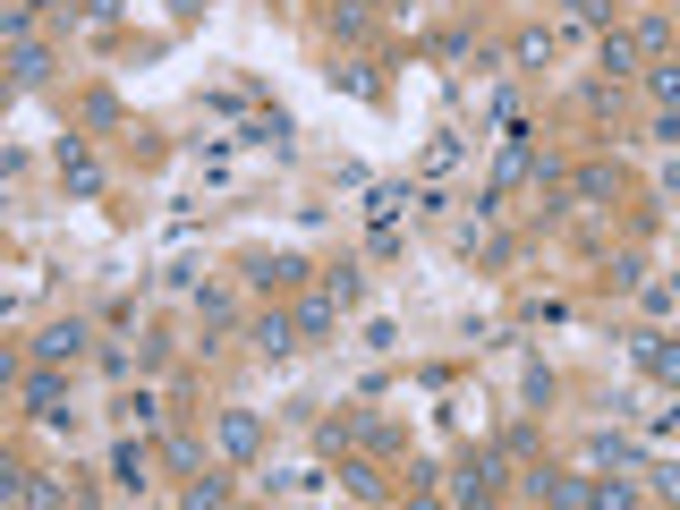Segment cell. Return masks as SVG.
<instances>
[{
  "mask_svg": "<svg viewBox=\"0 0 680 510\" xmlns=\"http://www.w3.org/2000/svg\"><path fill=\"white\" fill-rule=\"evenodd\" d=\"M604 68L629 77V68H638V34H604Z\"/></svg>",
  "mask_w": 680,
  "mask_h": 510,
  "instance_id": "cell-10",
  "label": "cell"
},
{
  "mask_svg": "<svg viewBox=\"0 0 680 510\" xmlns=\"http://www.w3.org/2000/svg\"><path fill=\"white\" fill-rule=\"evenodd\" d=\"M26 9H52V0H26Z\"/></svg>",
  "mask_w": 680,
  "mask_h": 510,
  "instance_id": "cell-18",
  "label": "cell"
},
{
  "mask_svg": "<svg viewBox=\"0 0 680 510\" xmlns=\"http://www.w3.org/2000/svg\"><path fill=\"white\" fill-rule=\"evenodd\" d=\"M341 477H349V494H366V502H375V494H383V477H375V468H366V459H349V468H341Z\"/></svg>",
  "mask_w": 680,
  "mask_h": 510,
  "instance_id": "cell-15",
  "label": "cell"
},
{
  "mask_svg": "<svg viewBox=\"0 0 680 510\" xmlns=\"http://www.w3.org/2000/svg\"><path fill=\"white\" fill-rule=\"evenodd\" d=\"M290 332H298L290 315H264V323H256V350H264V357H281V350H298Z\"/></svg>",
  "mask_w": 680,
  "mask_h": 510,
  "instance_id": "cell-9",
  "label": "cell"
},
{
  "mask_svg": "<svg viewBox=\"0 0 680 510\" xmlns=\"http://www.w3.org/2000/svg\"><path fill=\"white\" fill-rule=\"evenodd\" d=\"M570 196H579V204H604V196H613V170H604V162H587V170H579V188H570Z\"/></svg>",
  "mask_w": 680,
  "mask_h": 510,
  "instance_id": "cell-11",
  "label": "cell"
},
{
  "mask_svg": "<svg viewBox=\"0 0 680 510\" xmlns=\"http://www.w3.org/2000/svg\"><path fill=\"white\" fill-rule=\"evenodd\" d=\"M111 477H120V485H145V451L129 443V451H120V459H111Z\"/></svg>",
  "mask_w": 680,
  "mask_h": 510,
  "instance_id": "cell-16",
  "label": "cell"
},
{
  "mask_svg": "<svg viewBox=\"0 0 680 510\" xmlns=\"http://www.w3.org/2000/svg\"><path fill=\"white\" fill-rule=\"evenodd\" d=\"M60 400H68V382H60V366H34V375H26V409H34V417H68Z\"/></svg>",
  "mask_w": 680,
  "mask_h": 510,
  "instance_id": "cell-4",
  "label": "cell"
},
{
  "mask_svg": "<svg viewBox=\"0 0 680 510\" xmlns=\"http://www.w3.org/2000/svg\"><path fill=\"white\" fill-rule=\"evenodd\" d=\"M9 68H18V86H43V77H52V52H34V43H18V60H9Z\"/></svg>",
  "mask_w": 680,
  "mask_h": 510,
  "instance_id": "cell-12",
  "label": "cell"
},
{
  "mask_svg": "<svg viewBox=\"0 0 680 510\" xmlns=\"http://www.w3.org/2000/svg\"><path fill=\"white\" fill-rule=\"evenodd\" d=\"M332 323H341V298H298V332L306 341H324Z\"/></svg>",
  "mask_w": 680,
  "mask_h": 510,
  "instance_id": "cell-7",
  "label": "cell"
},
{
  "mask_svg": "<svg viewBox=\"0 0 680 510\" xmlns=\"http://www.w3.org/2000/svg\"><path fill=\"white\" fill-rule=\"evenodd\" d=\"M256 281L264 289H298L306 281V255H256Z\"/></svg>",
  "mask_w": 680,
  "mask_h": 510,
  "instance_id": "cell-6",
  "label": "cell"
},
{
  "mask_svg": "<svg viewBox=\"0 0 680 510\" xmlns=\"http://www.w3.org/2000/svg\"><path fill=\"white\" fill-rule=\"evenodd\" d=\"M213 434H222V451H230V459H256V443H264V417H256V409H230L222 425H213Z\"/></svg>",
  "mask_w": 680,
  "mask_h": 510,
  "instance_id": "cell-1",
  "label": "cell"
},
{
  "mask_svg": "<svg viewBox=\"0 0 680 510\" xmlns=\"http://www.w3.org/2000/svg\"><path fill=\"white\" fill-rule=\"evenodd\" d=\"M638 357H647L664 382H680V341H655V332H647V341H638Z\"/></svg>",
  "mask_w": 680,
  "mask_h": 510,
  "instance_id": "cell-8",
  "label": "cell"
},
{
  "mask_svg": "<svg viewBox=\"0 0 680 510\" xmlns=\"http://www.w3.org/2000/svg\"><path fill=\"white\" fill-rule=\"evenodd\" d=\"M647 95L664 102V111H672V102H680V68H672V60H655V68H647Z\"/></svg>",
  "mask_w": 680,
  "mask_h": 510,
  "instance_id": "cell-13",
  "label": "cell"
},
{
  "mask_svg": "<svg viewBox=\"0 0 680 510\" xmlns=\"http://www.w3.org/2000/svg\"><path fill=\"white\" fill-rule=\"evenodd\" d=\"M77 350H86V323H43V341H34V366H68Z\"/></svg>",
  "mask_w": 680,
  "mask_h": 510,
  "instance_id": "cell-2",
  "label": "cell"
},
{
  "mask_svg": "<svg viewBox=\"0 0 680 510\" xmlns=\"http://www.w3.org/2000/svg\"><path fill=\"white\" fill-rule=\"evenodd\" d=\"M570 9V26H604V0H561Z\"/></svg>",
  "mask_w": 680,
  "mask_h": 510,
  "instance_id": "cell-17",
  "label": "cell"
},
{
  "mask_svg": "<svg viewBox=\"0 0 680 510\" xmlns=\"http://www.w3.org/2000/svg\"><path fill=\"white\" fill-rule=\"evenodd\" d=\"M60 179H68V196H102V170H94V154H86L77 136L60 145Z\"/></svg>",
  "mask_w": 680,
  "mask_h": 510,
  "instance_id": "cell-3",
  "label": "cell"
},
{
  "mask_svg": "<svg viewBox=\"0 0 680 510\" xmlns=\"http://www.w3.org/2000/svg\"><path fill=\"white\" fill-rule=\"evenodd\" d=\"M400 204H409V188H375V196H366V213H375V230H391V213H400Z\"/></svg>",
  "mask_w": 680,
  "mask_h": 510,
  "instance_id": "cell-14",
  "label": "cell"
},
{
  "mask_svg": "<svg viewBox=\"0 0 680 510\" xmlns=\"http://www.w3.org/2000/svg\"><path fill=\"white\" fill-rule=\"evenodd\" d=\"M527 494L536 502H604V485H587V477H527Z\"/></svg>",
  "mask_w": 680,
  "mask_h": 510,
  "instance_id": "cell-5",
  "label": "cell"
}]
</instances>
